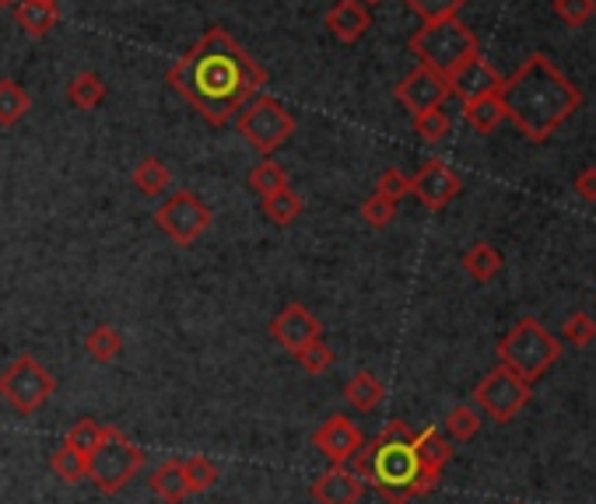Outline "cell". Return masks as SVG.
I'll return each instance as SVG.
<instances>
[{
  "label": "cell",
  "instance_id": "obj_13",
  "mask_svg": "<svg viewBox=\"0 0 596 504\" xmlns=\"http://www.w3.org/2000/svg\"><path fill=\"white\" fill-rule=\"evenodd\" d=\"M313 445L326 459H330V467H348L365 445V435L348 414H334L313 431Z\"/></svg>",
  "mask_w": 596,
  "mask_h": 504
},
{
  "label": "cell",
  "instance_id": "obj_40",
  "mask_svg": "<svg viewBox=\"0 0 596 504\" xmlns=\"http://www.w3.org/2000/svg\"><path fill=\"white\" fill-rule=\"evenodd\" d=\"M376 193L390 197L393 204H400L403 197H411V176H403L400 168H382L376 179Z\"/></svg>",
  "mask_w": 596,
  "mask_h": 504
},
{
  "label": "cell",
  "instance_id": "obj_22",
  "mask_svg": "<svg viewBox=\"0 0 596 504\" xmlns=\"http://www.w3.org/2000/svg\"><path fill=\"white\" fill-rule=\"evenodd\" d=\"M344 399H348L358 414H372L376 406L387 399V385H382L379 375H372V372H358V375H351L348 385H344Z\"/></svg>",
  "mask_w": 596,
  "mask_h": 504
},
{
  "label": "cell",
  "instance_id": "obj_44",
  "mask_svg": "<svg viewBox=\"0 0 596 504\" xmlns=\"http://www.w3.org/2000/svg\"><path fill=\"white\" fill-rule=\"evenodd\" d=\"M18 4V0H0V8H14Z\"/></svg>",
  "mask_w": 596,
  "mask_h": 504
},
{
  "label": "cell",
  "instance_id": "obj_35",
  "mask_svg": "<svg viewBox=\"0 0 596 504\" xmlns=\"http://www.w3.org/2000/svg\"><path fill=\"white\" fill-rule=\"evenodd\" d=\"M408 8L421 18V22H446L467 8V0H408Z\"/></svg>",
  "mask_w": 596,
  "mask_h": 504
},
{
  "label": "cell",
  "instance_id": "obj_18",
  "mask_svg": "<svg viewBox=\"0 0 596 504\" xmlns=\"http://www.w3.org/2000/svg\"><path fill=\"white\" fill-rule=\"evenodd\" d=\"M411 445H414L418 467L425 470V473L442 476V470H446L449 459H453V441L442 435L438 428H425V431H414Z\"/></svg>",
  "mask_w": 596,
  "mask_h": 504
},
{
  "label": "cell",
  "instance_id": "obj_27",
  "mask_svg": "<svg viewBox=\"0 0 596 504\" xmlns=\"http://www.w3.org/2000/svg\"><path fill=\"white\" fill-rule=\"evenodd\" d=\"M32 99L29 91L11 81V77H0V127H18L29 116Z\"/></svg>",
  "mask_w": 596,
  "mask_h": 504
},
{
  "label": "cell",
  "instance_id": "obj_10",
  "mask_svg": "<svg viewBox=\"0 0 596 504\" xmlns=\"http://www.w3.org/2000/svg\"><path fill=\"white\" fill-rule=\"evenodd\" d=\"M530 403V382L512 375L509 368H491V372L474 385V406L498 424H509Z\"/></svg>",
  "mask_w": 596,
  "mask_h": 504
},
{
  "label": "cell",
  "instance_id": "obj_19",
  "mask_svg": "<svg viewBox=\"0 0 596 504\" xmlns=\"http://www.w3.org/2000/svg\"><path fill=\"white\" fill-rule=\"evenodd\" d=\"M148 483H151V491H155L165 504H183L189 497L183 459H165L162 467H155V473L148 476Z\"/></svg>",
  "mask_w": 596,
  "mask_h": 504
},
{
  "label": "cell",
  "instance_id": "obj_5",
  "mask_svg": "<svg viewBox=\"0 0 596 504\" xmlns=\"http://www.w3.org/2000/svg\"><path fill=\"white\" fill-rule=\"evenodd\" d=\"M411 53L442 77H449L456 67H464L474 56H480L477 35L459 22V18H446V22H429L411 35Z\"/></svg>",
  "mask_w": 596,
  "mask_h": 504
},
{
  "label": "cell",
  "instance_id": "obj_36",
  "mask_svg": "<svg viewBox=\"0 0 596 504\" xmlns=\"http://www.w3.org/2000/svg\"><path fill=\"white\" fill-rule=\"evenodd\" d=\"M562 337H565V343H572V347H593L596 343V319L589 316V313H572L565 322H562Z\"/></svg>",
  "mask_w": 596,
  "mask_h": 504
},
{
  "label": "cell",
  "instance_id": "obj_34",
  "mask_svg": "<svg viewBox=\"0 0 596 504\" xmlns=\"http://www.w3.org/2000/svg\"><path fill=\"white\" fill-rule=\"evenodd\" d=\"M414 133L425 144H442L453 133V120H449V112L446 109H429V112H421L414 116Z\"/></svg>",
  "mask_w": 596,
  "mask_h": 504
},
{
  "label": "cell",
  "instance_id": "obj_17",
  "mask_svg": "<svg viewBox=\"0 0 596 504\" xmlns=\"http://www.w3.org/2000/svg\"><path fill=\"white\" fill-rule=\"evenodd\" d=\"M326 29H330L337 43L351 46L372 29V11L358 4V0H337V4L326 11Z\"/></svg>",
  "mask_w": 596,
  "mask_h": 504
},
{
  "label": "cell",
  "instance_id": "obj_1",
  "mask_svg": "<svg viewBox=\"0 0 596 504\" xmlns=\"http://www.w3.org/2000/svg\"><path fill=\"white\" fill-rule=\"evenodd\" d=\"M165 81L201 112L210 127H225L267 85V70L225 29H207L201 43L169 67Z\"/></svg>",
  "mask_w": 596,
  "mask_h": 504
},
{
  "label": "cell",
  "instance_id": "obj_39",
  "mask_svg": "<svg viewBox=\"0 0 596 504\" xmlns=\"http://www.w3.org/2000/svg\"><path fill=\"white\" fill-rule=\"evenodd\" d=\"M554 14L568 29H583L596 18V0H554Z\"/></svg>",
  "mask_w": 596,
  "mask_h": 504
},
{
  "label": "cell",
  "instance_id": "obj_15",
  "mask_svg": "<svg viewBox=\"0 0 596 504\" xmlns=\"http://www.w3.org/2000/svg\"><path fill=\"white\" fill-rule=\"evenodd\" d=\"M446 81H449V95H456L459 102H474L480 95H495L502 88V74H498L485 56H474L464 67H456Z\"/></svg>",
  "mask_w": 596,
  "mask_h": 504
},
{
  "label": "cell",
  "instance_id": "obj_11",
  "mask_svg": "<svg viewBox=\"0 0 596 504\" xmlns=\"http://www.w3.org/2000/svg\"><path fill=\"white\" fill-rule=\"evenodd\" d=\"M459 189H464V179L456 176V168L442 158H429L411 176V197H418V204L425 210H442L449 207Z\"/></svg>",
  "mask_w": 596,
  "mask_h": 504
},
{
  "label": "cell",
  "instance_id": "obj_30",
  "mask_svg": "<svg viewBox=\"0 0 596 504\" xmlns=\"http://www.w3.org/2000/svg\"><path fill=\"white\" fill-rule=\"evenodd\" d=\"M246 183H249V189H253L260 200L271 197V193H278V189H284V186H292V183H288V172L274 158H260L253 168H249Z\"/></svg>",
  "mask_w": 596,
  "mask_h": 504
},
{
  "label": "cell",
  "instance_id": "obj_37",
  "mask_svg": "<svg viewBox=\"0 0 596 504\" xmlns=\"http://www.w3.org/2000/svg\"><path fill=\"white\" fill-rule=\"evenodd\" d=\"M397 207H400V204H393L390 197H382V193H372V197L361 204V221L369 224V228H376V231H382V228L393 224Z\"/></svg>",
  "mask_w": 596,
  "mask_h": 504
},
{
  "label": "cell",
  "instance_id": "obj_12",
  "mask_svg": "<svg viewBox=\"0 0 596 504\" xmlns=\"http://www.w3.org/2000/svg\"><path fill=\"white\" fill-rule=\"evenodd\" d=\"M271 337H274L278 347H284L288 354L299 358L310 343L323 340V326L302 302H288L281 313L271 319Z\"/></svg>",
  "mask_w": 596,
  "mask_h": 504
},
{
  "label": "cell",
  "instance_id": "obj_14",
  "mask_svg": "<svg viewBox=\"0 0 596 504\" xmlns=\"http://www.w3.org/2000/svg\"><path fill=\"white\" fill-rule=\"evenodd\" d=\"M397 102L408 109L411 116H421V112H429V109H438L442 102L449 99V81L442 74L429 70V67H414L403 81L397 85Z\"/></svg>",
  "mask_w": 596,
  "mask_h": 504
},
{
  "label": "cell",
  "instance_id": "obj_16",
  "mask_svg": "<svg viewBox=\"0 0 596 504\" xmlns=\"http://www.w3.org/2000/svg\"><path fill=\"white\" fill-rule=\"evenodd\" d=\"M310 494L316 504H358L365 494V483L348 467H330L323 476L313 480Z\"/></svg>",
  "mask_w": 596,
  "mask_h": 504
},
{
  "label": "cell",
  "instance_id": "obj_32",
  "mask_svg": "<svg viewBox=\"0 0 596 504\" xmlns=\"http://www.w3.org/2000/svg\"><path fill=\"white\" fill-rule=\"evenodd\" d=\"M442 424H446V438L449 441H470L480 431V410L474 403H459L446 414V420H442Z\"/></svg>",
  "mask_w": 596,
  "mask_h": 504
},
{
  "label": "cell",
  "instance_id": "obj_28",
  "mask_svg": "<svg viewBox=\"0 0 596 504\" xmlns=\"http://www.w3.org/2000/svg\"><path fill=\"white\" fill-rule=\"evenodd\" d=\"M85 351L99 361V364H109V361H117L120 351H123V333L117 326H109V322H99V326H91L88 329V337H85Z\"/></svg>",
  "mask_w": 596,
  "mask_h": 504
},
{
  "label": "cell",
  "instance_id": "obj_23",
  "mask_svg": "<svg viewBox=\"0 0 596 504\" xmlns=\"http://www.w3.org/2000/svg\"><path fill=\"white\" fill-rule=\"evenodd\" d=\"M67 102L82 112H91L106 102V81L95 70H82L67 81Z\"/></svg>",
  "mask_w": 596,
  "mask_h": 504
},
{
  "label": "cell",
  "instance_id": "obj_42",
  "mask_svg": "<svg viewBox=\"0 0 596 504\" xmlns=\"http://www.w3.org/2000/svg\"><path fill=\"white\" fill-rule=\"evenodd\" d=\"M40 4H46V8H56V11H61V0H40Z\"/></svg>",
  "mask_w": 596,
  "mask_h": 504
},
{
  "label": "cell",
  "instance_id": "obj_9",
  "mask_svg": "<svg viewBox=\"0 0 596 504\" xmlns=\"http://www.w3.org/2000/svg\"><path fill=\"white\" fill-rule=\"evenodd\" d=\"M155 224L162 235L172 239L176 245H194L197 239L207 235V228L215 224V215H210V207L194 189H176L155 210Z\"/></svg>",
  "mask_w": 596,
  "mask_h": 504
},
{
  "label": "cell",
  "instance_id": "obj_8",
  "mask_svg": "<svg viewBox=\"0 0 596 504\" xmlns=\"http://www.w3.org/2000/svg\"><path fill=\"white\" fill-rule=\"evenodd\" d=\"M144 470V449H138L120 428L88 456V480L99 494H120L127 491L133 476Z\"/></svg>",
  "mask_w": 596,
  "mask_h": 504
},
{
  "label": "cell",
  "instance_id": "obj_31",
  "mask_svg": "<svg viewBox=\"0 0 596 504\" xmlns=\"http://www.w3.org/2000/svg\"><path fill=\"white\" fill-rule=\"evenodd\" d=\"M50 470L64 483H82V480H88V456L71 449V445H61V449H53V456H50Z\"/></svg>",
  "mask_w": 596,
  "mask_h": 504
},
{
  "label": "cell",
  "instance_id": "obj_38",
  "mask_svg": "<svg viewBox=\"0 0 596 504\" xmlns=\"http://www.w3.org/2000/svg\"><path fill=\"white\" fill-rule=\"evenodd\" d=\"M299 364H302V372L305 375H326V372H330V368H334V347L330 343H326V340H316V343H310V347H305V351L295 358Z\"/></svg>",
  "mask_w": 596,
  "mask_h": 504
},
{
  "label": "cell",
  "instance_id": "obj_24",
  "mask_svg": "<svg viewBox=\"0 0 596 504\" xmlns=\"http://www.w3.org/2000/svg\"><path fill=\"white\" fill-rule=\"evenodd\" d=\"M464 120L474 133H495V127L506 120V106L495 95H480L474 102H464Z\"/></svg>",
  "mask_w": 596,
  "mask_h": 504
},
{
  "label": "cell",
  "instance_id": "obj_29",
  "mask_svg": "<svg viewBox=\"0 0 596 504\" xmlns=\"http://www.w3.org/2000/svg\"><path fill=\"white\" fill-rule=\"evenodd\" d=\"M263 215L271 218L278 228L295 224L302 218V197L292 186H284V189L271 193V197H263Z\"/></svg>",
  "mask_w": 596,
  "mask_h": 504
},
{
  "label": "cell",
  "instance_id": "obj_41",
  "mask_svg": "<svg viewBox=\"0 0 596 504\" xmlns=\"http://www.w3.org/2000/svg\"><path fill=\"white\" fill-rule=\"evenodd\" d=\"M572 189H575V197H579V200H586V204H596V165L583 168L579 176H575Z\"/></svg>",
  "mask_w": 596,
  "mask_h": 504
},
{
  "label": "cell",
  "instance_id": "obj_33",
  "mask_svg": "<svg viewBox=\"0 0 596 504\" xmlns=\"http://www.w3.org/2000/svg\"><path fill=\"white\" fill-rule=\"evenodd\" d=\"M183 473H186V483H189V494H204L210 487H218V480H221L218 462L207 459V456L183 459Z\"/></svg>",
  "mask_w": 596,
  "mask_h": 504
},
{
  "label": "cell",
  "instance_id": "obj_7",
  "mask_svg": "<svg viewBox=\"0 0 596 504\" xmlns=\"http://www.w3.org/2000/svg\"><path fill=\"white\" fill-rule=\"evenodd\" d=\"M53 390H56V379L50 375V368L32 354H18L4 372H0V399L22 417L40 414L53 399Z\"/></svg>",
  "mask_w": 596,
  "mask_h": 504
},
{
  "label": "cell",
  "instance_id": "obj_21",
  "mask_svg": "<svg viewBox=\"0 0 596 504\" xmlns=\"http://www.w3.org/2000/svg\"><path fill=\"white\" fill-rule=\"evenodd\" d=\"M464 270H467V277L470 281H477V284H488V281H495L498 274H502V252H498V245H491V242H474L467 252H464Z\"/></svg>",
  "mask_w": 596,
  "mask_h": 504
},
{
  "label": "cell",
  "instance_id": "obj_6",
  "mask_svg": "<svg viewBox=\"0 0 596 504\" xmlns=\"http://www.w3.org/2000/svg\"><path fill=\"white\" fill-rule=\"evenodd\" d=\"M236 130L239 138L253 147L260 158H271L278 147H284L295 133V112L284 102L271 99V95H253L239 112H236Z\"/></svg>",
  "mask_w": 596,
  "mask_h": 504
},
{
  "label": "cell",
  "instance_id": "obj_20",
  "mask_svg": "<svg viewBox=\"0 0 596 504\" xmlns=\"http://www.w3.org/2000/svg\"><path fill=\"white\" fill-rule=\"evenodd\" d=\"M14 22H18V29H22L29 39H46L56 29V22H61V11L40 4V0H18V4H14Z\"/></svg>",
  "mask_w": 596,
  "mask_h": 504
},
{
  "label": "cell",
  "instance_id": "obj_26",
  "mask_svg": "<svg viewBox=\"0 0 596 504\" xmlns=\"http://www.w3.org/2000/svg\"><path fill=\"white\" fill-rule=\"evenodd\" d=\"M112 428H117V424H99L95 417H82V420L71 424V431L64 435V445L78 449L82 456H91V452L99 449V445L112 435Z\"/></svg>",
  "mask_w": 596,
  "mask_h": 504
},
{
  "label": "cell",
  "instance_id": "obj_4",
  "mask_svg": "<svg viewBox=\"0 0 596 504\" xmlns=\"http://www.w3.org/2000/svg\"><path fill=\"white\" fill-rule=\"evenodd\" d=\"M562 358V340L551 337V329L541 326L533 316H523L509 333L498 340V364L509 368L512 375L523 382L544 379L551 368Z\"/></svg>",
  "mask_w": 596,
  "mask_h": 504
},
{
  "label": "cell",
  "instance_id": "obj_3",
  "mask_svg": "<svg viewBox=\"0 0 596 504\" xmlns=\"http://www.w3.org/2000/svg\"><path fill=\"white\" fill-rule=\"evenodd\" d=\"M414 431L403 420H390V428L379 438H372L369 445H361L355 462V476L365 483L369 480L376 494L387 504H408L411 497H425L438 487L435 473H425L418 467L414 445H411Z\"/></svg>",
  "mask_w": 596,
  "mask_h": 504
},
{
  "label": "cell",
  "instance_id": "obj_43",
  "mask_svg": "<svg viewBox=\"0 0 596 504\" xmlns=\"http://www.w3.org/2000/svg\"><path fill=\"white\" fill-rule=\"evenodd\" d=\"M358 4H365V8H376V4H382V0H358Z\"/></svg>",
  "mask_w": 596,
  "mask_h": 504
},
{
  "label": "cell",
  "instance_id": "obj_25",
  "mask_svg": "<svg viewBox=\"0 0 596 504\" xmlns=\"http://www.w3.org/2000/svg\"><path fill=\"white\" fill-rule=\"evenodd\" d=\"M133 189L141 193V197H162L172 183V172L162 158H141L133 165V176H130Z\"/></svg>",
  "mask_w": 596,
  "mask_h": 504
},
{
  "label": "cell",
  "instance_id": "obj_2",
  "mask_svg": "<svg viewBox=\"0 0 596 504\" xmlns=\"http://www.w3.org/2000/svg\"><path fill=\"white\" fill-rule=\"evenodd\" d=\"M498 99L506 106V120L527 141L544 144L554 130H562L583 106V91L562 74L551 56L533 53L516 74L502 77Z\"/></svg>",
  "mask_w": 596,
  "mask_h": 504
}]
</instances>
